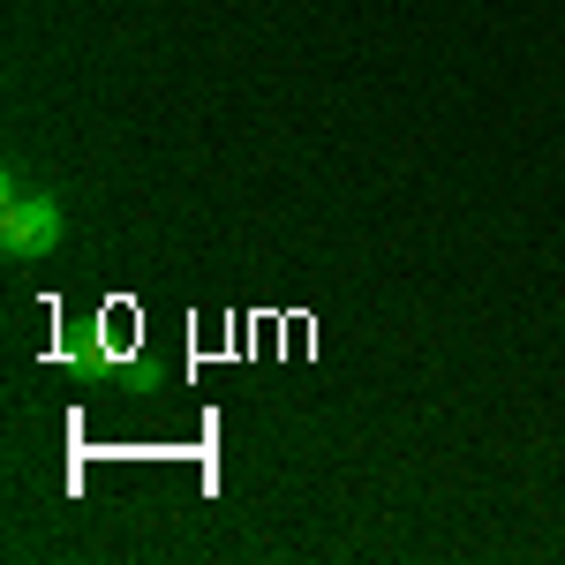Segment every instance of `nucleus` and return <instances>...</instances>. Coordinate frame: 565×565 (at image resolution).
Here are the masks:
<instances>
[{
    "mask_svg": "<svg viewBox=\"0 0 565 565\" xmlns=\"http://www.w3.org/2000/svg\"><path fill=\"white\" fill-rule=\"evenodd\" d=\"M0 249L8 257H53L61 249V204L23 167L0 174Z\"/></svg>",
    "mask_w": 565,
    "mask_h": 565,
    "instance_id": "f257e3e1",
    "label": "nucleus"
}]
</instances>
